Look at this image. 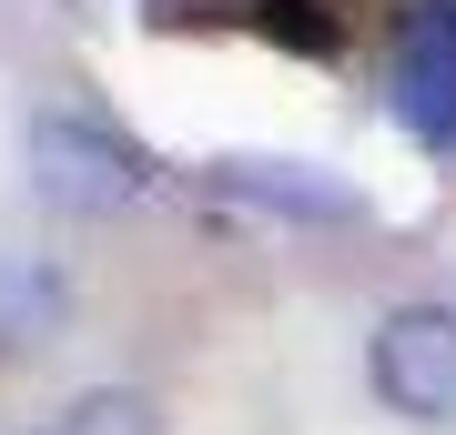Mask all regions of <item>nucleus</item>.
Returning <instances> with one entry per match:
<instances>
[{
    "label": "nucleus",
    "mask_w": 456,
    "mask_h": 435,
    "mask_svg": "<svg viewBox=\"0 0 456 435\" xmlns=\"http://www.w3.org/2000/svg\"><path fill=\"white\" fill-rule=\"evenodd\" d=\"M264 31H274L284 51H305V61H325V51H335V20H314V0H274Z\"/></svg>",
    "instance_id": "nucleus-7"
},
{
    "label": "nucleus",
    "mask_w": 456,
    "mask_h": 435,
    "mask_svg": "<svg viewBox=\"0 0 456 435\" xmlns=\"http://www.w3.org/2000/svg\"><path fill=\"white\" fill-rule=\"evenodd\" d=\"M51 435H61V425H51Z\"/></svg>",
    "instance_id": "nucleus-8"
},
{
    "label": "nucleus",
    "mask_w": 456,
    "mask_h": 435,
    "mask_svg": "<svg viewBox=\"0 0 456 435\" xmlns=\"http://www.w3.org/2000/svg\"><path fill=\"white\" fill-rule=\"evenodd\" d=\"M213 193L264 203V213H294V223H355V213H365V193L325 182L314 162H213Z\"/></svg>",
    "instance_id": "nucleus-5"
},
{
    "label": "nucleus",
    "mask_w": 456,
    "mask_h": 435,
    "mask_svg": "<svg viewBox=\"0 0 456 435\" xmlns=\"http://www.w3.org/2000/svg\"><path fill=\"white\" fill-rule=\"evenodd\" d=\"M61 435H163V405H152L142 385H92L61 415Z\"/></svg>",
    "instance_id": "nucleus-6"
},
{
    "label": "nucleus",
    "mask_w": 456,
    "mask_h": 435,
    "mask_svg": "<svg viewBox=\"0 0 456 435\" xmlns=\"http://www.w3.org/2000/svg\"><path fill=\"white\" fill-rule=\"evenodd\" d=\"M395 122L416 142H456V11L416 0V20L395 31Z\"/></svg>",
    "instance_id": "nucleus-3"
},
{
    "label": "nucleus",
    "mask_w": 456,
    "mask_h": 435,
    "mask_svg": "<svg viewBox=\"0 0 456 435\" xmlns=\"http://www.w3.org/2000/svg\"><path fill=\"white\" fill-rule=\"evenodd\" d=\"M20 173H31V193L51 213H122L132 193H142V152L122 142V132L102 122H71V112H41L31 132H20Z\"/></svg>",
    "instance_id": "nucleus-1"
},
{
    "label": "nucleus",
    "mask_w": 456,
    "mask_h": 435,
    "mask_svg": "<svg viewBox=\"0 0 456 435\" xmlns=\"http://www.w3.org/2000/svg\"><path fill=\"white\" fill-rule=\"evenodd\" d=\"M365 385L406 425H456V304H395L365 344Z\"/></svg>",
    "instance_id": "nucleus-2"
},
{
    "label": "nucleus",
    "mask_w": 456,
    "mask_h": 435,
    "mask_svg": "<svg viewBox=\"0 0 456 435\" xmlns=\"http://www.w3.org/2000/svg\"><path fill=\"white\" fill-rule=\"evenodd\" d=\"M71 334V284L41 254H0V365H31Z\"/></svg>",
    "instance_id": "nucleus-4"
}]
</instances>
